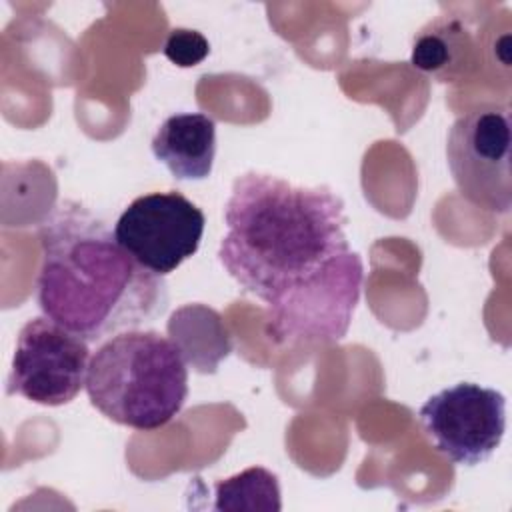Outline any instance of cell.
<instances>
[{
  "instance_id": "obj_1",
  "label": "cell",
  "mask_w": 512,
  "mask_h": 512,
  "mask_svg": "<svg viewBox=\"0 0 512 512\" xmlns=\"http://www.w3.org/2000/svg\"><path fill=\"white\" fill-rule=\"evenodd\" d=\"M218 260L266 306L280 344H328L346 336L364 264L346 236L344 200L328 186H300L246 172L224 206Z\"/></svg>"
},
{
  "instance_id": "obj_2",
  "label": "cell",
  "mask_w": 512,
  "mask_h": 512,
  "mask_svg": "<svg viewBox=\"0 0 512 512\" xmlns=\"http://www.w3.org/2000/svg\"><path fill=\"white\" fill-rule=\"evenodd\" d=\"M36 300L44 316L88 344L156 320L168 306L162 276L142 268L92 208L62 200L38 228Z\"/></svg>"
},
{
  "instance_id": "obj_3",
  "label": "cell",
  "mask_w": 512,
  "mask_h": 512,
  "mask_svg": "<svg viewBox=\"0 0 512 512\" xmlns=\"http://www.w3.org/2000/svg\"><path fill=\"white\" fill-rule=\"evenodd\" d=\"M90 404L108 420L140 432L166 426L188 398L182 350L156 330H124L90 356Z\"/></svg>"
},
{
  "instance_id": "obj_4",
  "label": "cell",
  "mask_w": 512,
  "mask_h": 512,
  "mask_svg": "<svg viewBox=\"0 0 512 512\" xmlns=\"http://www.w3.org/2000/svg\"><path fill=\"white\" fill-rule=\"evenodd\" d=\"M510 106L482 104L448 130L446 160L460 194L474 206L506 214L512 208Z\"/></svg>"
},
{
  "instance_id": "obj_5",
  "label": "cell",
  "mask_w": 512,
  "mask_h": 512,
  "mask_svg": "<svg viewBox=\"0 0 512 512\" xmlns=\"http://www.w3.org/2000/svg\"><path fill=\"white\" fill-rule=\"evenodd\" d=\"M88 342L48 316L30 318L18 332L6 392L34 404L64 406L86 384Z\"/></svg>"
},
{
  "instance_id": "obj_6",
  "label": "cell",
  "mask_w": 512,
  "mask_h": 512,
  "mask_svg": "<svg viewBox=\"0 0 512 512\" xmlns=\"http://www.w3.org/2000/svg\"><path fill=\"white\" fill-rule=\"evenodd\" d=\"M204 224V212L184 194L150 192L124 208L114 236L142 268L164 278L196 254Z\"/></svg>"
},
{
  "instance_id": "obj_7",
  "label": "cell",
  "mask_w": 512,
  "mask_h": 512,
  "mask_svg": "<svg viewBox=\"0 0 512 512\" xmlns=\"http://www.w3.org/2000/svg\"><path fill=\"white\" fill-rule=\"evenodd\" d=\"M418 416L440 454L460 466H478L504 438L506 398L494 388L458 382L432 394Z\"/></svg>"
},
{
  "instance_id": "obj_8",
  "label": "cell",
  "mask_w": 512,
  "mask_h": 512,
  "mask_svg": "<svg viewBox=\"0 0 512 512\" xmlns=\"http://www.w3.org/2000/svg\"><path fill=\"white\" fill-rule=\"evenodd\" d=\"M152 154L176 180H204L216 156V124L202 112L168 116L150 142Z\"/></svg>"
},
{
  "instance_id": "obj_9",
  "label": "cell",
  "mask_w": 512,
  "mask_h": 512,
  "mask_svg": "<svg viewBox=\"0 0 512 512\" xmlns=\"http://www.w3.org/2000/svg\"><path fill=\"white\" fill-rule=\"evenodd\" d=\"M478 52L472 32L460 18L440 16L414 36L410 62L438 82H462L478 68Z\"/></svg>"
},
{
  "instance_id": "obj_10",
  "label": "cell",
  "mask_w": 512,
  "mask_h": 512,
  "mask_svg": "<svg viewBox=\"0 0 512 512\" xmlns=\"http://www.w3.org/2000/svg\"><path fill=\"white\" fill-rule=\"evenodd\" d=\"M214 510L224 512H280L278 476L262 466H250L214 484Z\"/></svg>"
},
{
  "instance_id": "obj_11",
  "label": "cell",
  "mask_w": 512,
  "mask_h": 512,
  "mask_svg": "<svg viewBox=\"0 0 512 512\" xmlns=\"http://www.w3.org/2000/svg\"><path fill=\"white\" fill-rule=\"evenodd\" d=\"M208 52L210 44L198 30L174 28L164 42V56L180 68L200 64L208 56Z\"/></svg>"
}]
</instances>
